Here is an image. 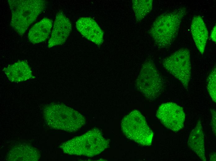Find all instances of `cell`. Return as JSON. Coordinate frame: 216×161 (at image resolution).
<instances>
[{"label":"cell","instance_id":"6da1fadb","mask_svg":"<svg viewBox=\"0 0 216 161\" xmlns=\"http://www.w3.org/2000/svg\"><path fill=\"white\" fill-rule=\"evenodd\" d=\"M187 13L185 7L163 13L154 21L149 33L160 48L171 46L177 36L182 20Z\"/></svg>","mask_w":216,"mask_h":161},{"label":"cell","instance_id":"7a4b0ae2","mask_svg":"<svg viewBox=\"0 0 216 161\" xmlns=\"http://www.w3.org/2000/svg\"><path fill=\"white\" fill-rule=\"evenodd\" d=\"M43 115L46 124L51 128L69 132L77 131L85 123L84 116L62 104L47 105L44 108Z\"/></svg>","mask_w":216,"mask_h":161},{"label":"cell","instance_id":"9a60e30c","mask_svg":"<svg viewBox=\"0 0 216 161\" xmlns=\"http://www.w3.org/2000/svg\"><path fill=\"white\" fill-rule=\"evenodd\" d=\"M52 26V21L44 18L29 30L28 35L29 41L34 44L45 41L49 37Z\"/></svg>","mask_w":216,"mask_h":161},{"label":"cell","instance_id":"5bb4252c","mask_svg":"<svg viewBox=\"0 0 216 161\" xmlns=\"http://www.w3.org/2000/svg\"><path fill=\"white\" fill-rule=\"evenodd\" d=\"M190 148L202 160H206L205 156L204 134L200 120L191 132L188 141Z\"/></svg>","mask_w":216,"mask_h":161},{"label":"cell","instance_id":"4fadbf2b","mask_svg":"<svg viewBox=\"0 0 216 161\" xmlns=\"http://www.w3.org/2000/svg\"><path fill=\"white\" fill-rule=\"evenodd\" d=\"M40 153L36 148L28 145L20 144L14 146L7 156L9 161H38Z\"/></svg>","mask_w":216,"mask_h":161},{"label":"cell","instance_id":"277c9868","mask_svg":"<svg viewBox=\"0 0 216 161\" xmlns=\"http://www.w3.org/2000/svg\"><path fill=\"white\" fill-rule=\"evenodd\" d=\"M12 13L11 25L20 36L43 11L46 2L43 0H9Z\"/></svg>","mask_w":216,"mask_h":161},{"label":"cell","instance_id":"e0dca14e","mask_svg":"<svg viewBox=\"0 0 216 161\" xmlns=\"http://www.w3.org/2000/svg\"><path fill=\"white\" fill-rule=\"evenodd\" d=\"M216 70L214 67L209 74L207 80V88L213 101L216 102Z\"/></svg>","mask_w":216,"mask_h":161},{"label":"cell","instance_id":"2e32d148","mask_svg":"<svg viewBox=\"0 0 216 161\" xmlns=\"http://www.w3.org/2000/svg\"><path fill=\"white\" fill-rule=\"evenodd\" d=\"M132 2L133 8L137 22L141 21L152 10V0H133Z\"/></svg>","mask_w":216,"mask_h":161},{"label":"cell","instance_id":"52a82bcc","mask_svg":"<svg viewBox=\"0 0 216 161\" xmlns=\"http://www.w3.org/2000/svg\"><path fill=\"white\" fill-rule=\"evenodd\" d=\"M164 67L187 89L191 78L190 54L187 48H181L164 59Z\"/></svg>","mask_w":216,"mask_h":161},{"label":"cell","instance_id":"8fae6325","mask_svg":"<svg viewBox=\"0 0 216 161\" xmlns=\"http://www.w3.org/2000/svg\"><path fill=\"white\" fill-rule=\"evenodd\" d=\"M3 71L12 82H18L34 78L30 67L25 61H18L5 67Z\"/></svg>","mask_w":216,"mask_h":161},{"label":"cell","instance_id":"ffe728a7","mask_svg":"<svg viewBox=\"0 0 216 161\" xmlns=\"http://www.w3.org/2000/svg\"><path fill=\"white\" fill-rule=\"evenodd\" d=\"M210 159L211 160H214V161L216 160V154H215H215H212L211 156V157Z\"/></svg>","mask_w":216,"mask_h":161},{"label":"cell","instance_id":"3957f363","mask_svg":"<svg viewBox=\"0 0 216 161\" xmlns=\"http://www.w3.org/2000/svg\"><path fill=\"white\" fill-rule=\"evenodd\" d=\"M108 144L101 132L94 128L64 142L60 147L67 154L93 157L103 151Z\"/></svg>","mask_w":216,"mask_h":161},{"label":"cell","instance_id":"ac0fdd59","mask_svg":"<svg viewBox=\"0 0 216 161\" xmlns=\"http://www.w3.org/2000/svg\"><path fill=\"white\" fill-rule=\"evenodd\" d=\"M212 119L211 120V125L213 130L214 133H216V112L214 109L211 110Z\"/></svg>","mask_w":216,"mask_h":161},{"label":"cell","instance_id":"8992f818","mask_svg":"<svg viewBox=\"0 0 216 161\" xmlns=\"http://www.w3.org/2000/svg\"><path fill=\"white\" fill-rule=\"evenodd\" d=\"M121 127L124 134L129 139L142 145H151L153 133L139 111L134 110L124 117Z\"/></svg>","mask_w":216,"mask_h":161},{"label":"cell","instance_id":"30bf717a","mask_svg":"<svg viewBox=\"0 0 216 161\" xmlns=\"http://www.w3.org/2000/svg\"><path fill=\"white\" fill-rule=\"evenodd\" d=\"M77 30L85 38L97 45L103 42L104 33L96 22L90 17H82L76 23Z\"/></svg>","mask_w":216,"mask_h":161},{"label":"cell","instance_id":"d6986e66","mask_svg":"<svg viewBox=\"0 0 216 161\" xmlns=\"http://www.w3.org/2000/svg\"><path fill=\"white\" fill-rule=\"evenodd\" d=\"M216 26L213 28L211 33L210 37L212 40L215 43H216Z\"/></svg>","mask_w":216,"mask_h":161},{"label":"cell","instance_id":"7c38bea8","mask_svg":"<svg viewBox=\"0 0 216 161\" xmlns=\"http://www.w3.org/2000/svg\"><path fill=\"white\" fill-rule=\"evenodd\" d=\"M191 31L197 48L203 54L208 38V31L203 18L200 15H196L193 18Z\"/></svg>","mask_w":216,"mask_h":161},{"label":"cell","instance_id":"9c48e42d","mask_svg":"<svg viewBox=\"0 0 216 161\" xmlns=\"http://www.w3.org/2000/svg\"><path fill=\"white\" fill-rule=\"evenodd\" d=\"M72 30L71 23L69 19L61 12L57 13L54 23L51 37L48 42V47L63 44Z\"/></svg>","mask_w":216,"mask_h":161},{"label":"cell","instance_id":"ba28073f","mask_svg":"<svg viewBox=\"0 0 216 161\" xmlns=\"http://www.w3.org/2000/svg\"><path fill=\"white\" fill-rule=\"evenodd\" d=\"M156 116L165 126L173 131L178 132L184 126L185 114L183 109L174 102L161 104Z\"/></svg>","mask_w":216,"mask_h":161},{"label":"cell","instance_id":"5b68a950","mask_svg":"<svg viewBox=\"0 0 216 161\" xmlns=\"http://www.w3.org/2000/svg\"><path fill=\"white\" fill-rule=\"evenodd\" d=\"M136 83L138 90L151 101L157 98L164 89L163 78L151 59L147 60L143 63Z\"/></svg>","mask_w":216,"mask_h":161}]
</instances>
